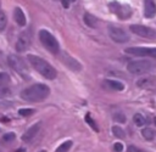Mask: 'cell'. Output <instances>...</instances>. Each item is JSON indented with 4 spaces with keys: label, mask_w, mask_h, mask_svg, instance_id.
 I'll return each mask as SVG.
<instances>
[{
    "label": "cell",
    "mask_w": 156,
    "mask_h": 152,
    "mask_svg": "<svg viewBox=\"0 0 156 152\" xmlns=\"http://www.w3.org/2000/svg\"><path fill=\"white\" fill-rule=\"evenodd\" d=\"M127 152H145V151H143V150H140V148H138L135 146H129L127 148Z\"/></svg>",
    "instance_id": "f1b7e54d"
},
{
    "label": "cell",
    "mask_w": 156,
    "mask_h": 152,
    "mask_svg": "<svg viewBox=\"0 0 156 152\" xmlns=\"http://www.w3.org/2000/svg\"><path fill=\"white\" fill-rule=\"evenodd\" d=\"M152 68V64L150 61H145V60H140V61H130L127 64V71L132 74L135 75H140L144 73H147L150 69Z\"/></svg>",
    "instance_id": "277c9868"
},
{
    "label": "cell",
    "mask_w": 156,
    "mask_h": 152,
    "mask_svg": "<svg viewBox=\"0 0 156 152\" xmlns=\"http://www.w3.org/2000/svg\"><path fill=\"white\" fill-rule=\"evenodd\" d=\"M39 152H46V151H45V150H41V151H39Z\"/></svg>",
    "instance_id": "d6a6232c"
},
{
    "label": "cell",
    "mask_w": 156,
    "mask_h": 152,
    "mask_svg": "<svg viewBox=\"0 0 156 152\" xmlns=\"http://www.w3.org/2000/svg\"><path fill=\"white\" fill-rule=\"evenodd\" d=\"M113 119L116 122H118V123H124L126 122V116L123 113H121V112H117V113L113 114Z\"/></svg>",
    "instance_id": "d4e9b609"
},
{
    "label": "cell",
    "mask_w": 156,
    "mask_h": 152,
    "mask_svg": "<svg viewBox=\"0 0 156 152\" xmlns=\"http://www.w3.org/2000/svg\"><path fill=\"white\" fill-rule=\"evenodd\" d=\"M10 81V75L5 72H0V85H6Z\"/></svg>",
    "instance_id": "603a6c76"
},
{
    "label": "cell",
    "mask_w": 156,
    "mask_h": 152,
    "mask_svg": "<svg viewBox=\"0 0 156 152\" xmlns=\"http://www.w3.org/2000/svg\"><path fill=\"white\" fill-rule=\"evenodd\" d=\"M110 9H111V11H112L117 17H119L121 19H127V18H129L130 15H132V9H130V6L124 5V4H119V2H116V1H113V2L110 4Z\"/></svg>",
    "instance_id": "8992f818"
},
{
    "label": "cell",
    "mask_w": 156,
    "mask_h": 152,
    "mask_svg": "<svg viewBox=\"0 0 156 152\" xmlns=\"http://www.w3.org/2000/svg\"><path fill=\"white\" fill-rule=\"evenodd\" d=\"M133 122H134V124L136 126H143L145 124V118L140 113H136V114L133 116Z\"/></svg>",
    "instance_id": "ffe728a7"
},
{
    "label": "cell",
    "mask_w": 156,
    "mask_h": 152,
    "mask_svg": "<svg viewBox=\"0 0 156 152\" xmlns=\"http://www.w3.org/2000/svg\"><path fill=\"white\" fill-rule=\"evenodd\" d=\"M29 45H30V38H29V35L27 33H22L18 36L17 41H16V50L18 52H23V51H26L29 47Z\"/></svg>",
    "instance_id": "8fae6325"
},
{
    "label": "cell",
    "mask_w": 156,
    "mask_h": 152,
    "mask_svg": "<svg viewBox=\"0 0 156 152\" xmlns=\"http://www.w3.org/2000/svg\"><path fill=\"white\" fill-rule=\"evenodd\" d=\"M13 18L16 21V23L21 27L26 26V16H24V12L20 9V7H16L15 11H13Z\"/></svg>",
    "instance_id": "5bb4252c"
},
{
    "label": "cell",
    "mask_w": 156,
    "mask_h": 152,
    "mask_svg": "<svg viewBox=\"0 0 156 152\" xmlns=\"http://www.w3.org/2000/svg\"><path fill=\"white\" fill-rule=\"evenodd\" d=\"M40 126H41V123H40V122L33 124V125H32L29 129H27V131H24V134L22 135V141H24V142L32 141V140L37 136V134L39 133Z\"/></svg>",
    "instance_id": "30bf717a"
},
{
    "label": "cell",
    "mask_w": 156,
    "mask_h": 152,
    "mask_svg": "<svg viewBox=\"0 0 156 152\" xmlns=\"http://www.w3.org/2000/svg\"><path fill=\"white\" fill-rule=\"evenodd\" d=\"M50 94V89L45 84H33L21 91V98L28 102H39L45 100Z\"/></svg>",
    "instance_id": "6da1fadb"
},
{
    "label": "cell",
    "mask_w": 156,
    "mask_h": 152,
    "mask_svg": "<svg viewBox=\"0 0 156 152\" xmlns=\"http://www.w3.org/2000/svg\"><path fill=\"white\" fill-rule=\"evenodd\" d=\"M112 134H113L117 139H123V137L126 136L124 130H123L121 126H118V125H113V126H112Z\"/></svg>",
    "instance_id": "ac0fdd59"
},
{
    "label": "cell",
    "mask_w": 156,
    "mask_h": 152,
    "mask_svg": "<svg viewBox=\"0 0 156 152\" xmlns=\"http://www.w3.org/2000/svg\"><path fill=\"white\" fill-rule=\"evenodd\" d=\"M113 150H115L116 152H122V151H123V145H122L121 142H116V143L113 145Z\"/></svg>",
    "instance_id": "83f0119b"
},
{
    "label": "cell",
    "mask_w": 156,
    "mask_h": 152,
    "mask_svg": "<svg viewBox=\"0 0 156 152\" xmlns=\"http://www.w3.org/2000/svg\"><path fill=\"white\" fill-rule=\"evenodd\" d=\"M62 61H63V63L68 67V68H71L72 71H74V72H79L80 69H82V66H80V63L77 61V60H74L73 57H71L69 55H63L62 56Z\"/></svg>",
    "instance_id": "4fadbf2b"
},
{
    "label": "cell",
    "mask_w": 156,
    "mask_h": 152,
    "mask_svg": "<svg viewBox=\"0 0 156 152\" xmlns=\"http://www.w3.org/2000/svg\"><path fill=\"white\" fill-rule=\"evenodd\" d=\"M15 137H16V135H15L13 133H7V134H5V135L2 136V141H5V142H10V141H13Z\"/></svg>",
    "instance_id": "4316f807"
},
{
    "label": "cell",
    "mask_w": 156,
    "mask_h": 152,
    "mask_svg": "<svg viewBox=\"0 0 156 152\" xmlns=\"http://www.w3.org/2000/svg\"><path fill=\"white\" fill-rule=\"evenodd\" d=\"M154 123H155V125H156V117L154 118Z\"/></svg>",
    "instance_id": "1f68e13d"
},
{
    "label": "cell",
    "mask_w": 156,
    "mask_h": 152,
    "mask_svg": "<svg viewBox=\"0 0 156 152\" xmlns=\"http://www.w3.org/2000/svg\"><path fill=\"white\" fill-rule=\"evenodd\" d=\"M7 63H9V66L12 68V69H15L17 73H20L21 75H26L27 74V66H26V63H24V61L20 57V56H17V55H9V57H7Z\"/></svg>",
    "instance_id": "52a82bcc"
},
{
    "label": "cell",
    "mask_w": 156,
    "mask_h": 152,
    "mask_svg": "<svg viewBox=\"0 0 156 152\" xmlns=\"http://www.w3.org/2000/svg\"><path fill=\"white\" fill-rule=\"evenodd\" d=\"M155 15H156L155 0H144V16L146 18H152Z\"/></svg>",
    "instance_id": "7c38bea8"
},
{
    "label": "cell",
    "mask_w": 156,
    "mask_h": 152,
    "mask_svg": "<svg viewBox=\"0 0 156 152\" xmlns=\"http://www.w3.org/2000/svg\"><path fill=\"white\" fill-rule=\"evenodd\" d=\"M85 122H87V123H88V124H89V125L91 126V129H93L94 131H96V133L99 131V126L96 125V123H95V120H94V119L91 118V116H90L89 113H88V114L85 116Z\"/></svg>",
    "instance_id": "44dd1931"
},
{
    "label": "cell",
    "mask_w": 156,
    "mask_h": 152,
    "mask_svg": "<svg viewBox=\"0 0 156 152\" xmlns=\"http://www.w3.org/2000/svg\"><path fill=\"white\" fill-rule=\"evenodd\" d=\"M69 1H74V0H69Z\"/></svg>",
    "instance_id": "836d02e7"
},
{
    "label": "cell",
    "mask_w": 156,
    "mask_h": 152,
    "mask_svg": "<svg viewBox=\"0 0 156 152\" xmlns=\"http://www.w3.org/2000/svg\"><path fill=\"white\" fill-rule=\"evenodd\" d=\"M141 135H143L144 139H146V140H149V141H151V140L155 137V133H154V130L150 129V128L143 129V130H141Z\"/></svg>",
    "instance_id": "d6986e66"
},
{
    "label": "cell",
    "mask_w": 156,
    "mask_h": 152,
    "mask_svg": "<svg viewBox=\"0 0 156 152\" xmlns=\"http://www.w3.org/2000/svg\"><path fill=\"white\" fill-rule=\"evenodd\" d=\"M107 32H108V35L110 38L116 41V43H119V44H123V43H127L129 40V36L127 34V32L121 28V27H117V26H112L110 24L107 27Z\"/></svg>",
    "instance_id": "5b68a950"
},
{
    "label": "cell",
    "mask_w": 156,
    "mask_h": 152,
    "mask_svg": "<svg viewBox=\"0 0 156 152\" xmlns=\"http://www.w3.org/2000/svg\"><path fill=\"white\" fill-rule=\"evenodd\" d=\"M10 89L6 85H0V97H6L10 95Z\"/></svg>",
    "instance_id": "484cf974"
},
{
    "label": "cell",
    "mask_w": 156,
    "mask_h": 152,
    "mask_svg": "<svg viewBox=\"0 0 156 152\" xmlns=\"http://www.w3.org/2000/svg\"><path fill=\"white\" fill-rule=\"evenodd\" d=\"M34 113V109L33 108H21L18 111V114L20 116H23V117H27V116H30Z\"/></svg>",
    "instance_id": "cb8c5ba5"
},
{
    "label": "cell",
    "mask_w": 156,
    "mask_h": 152,
    "mask_svg": "<svg viewBox=\"0 0 156 152\" xmlns=\"http://www.w3.org/2000/svg\"><path fill=\"white\" fill-rule=\"evenodd\" d=\"M16 152H24V150H22V148H20V150H17Z\"/></svg>",
    "instance_id": "4dcf8cb0"
},
{
    "label": "cell",
    "mask_w": 156,
    "mask_h": 152,
    "mask_svg": "<svg viewBox=\"0 0 156 152\" xmlns=\"http://www.w3.org/2000/svg\"><path fill=\"white\" fill-rule=\"evenodd\" d=\"M130 32H133L134 34L139 35V36H143V38H149V39H152V38H156V30L150 28V27H146V26H141V24H130L129 27Z\"/></svg>",
    "instance_id": "9c48e42d"
},
{
    "label": "cell",
    "mask_w": 156,
    "mask_h": 152,
    "mask_svg": "<svg viewBox=\"0 0 156 152\" xmlns=\"http://www.w3.org/2000/svg\"><path fill=\"white\" fill-rule=\"evenodd\" d=\"M84 23L88 26V27H91V28H96L98 27V18L94 16V15H91V13H89V12H85L84 13Z\"/></svg>",
    "instance_id": "2e32d148"
},
{
    "label": "cell",
    "mask_w": 156,
    "mask_h": 152,
    "mask_svg": "<svg viewBox=\"0 0 156 152\" xmlns=\"http://www.w3.org/2000/svg\"><path fill=\"white\" fill-rule=\"evenodd\" d=\"M27 60H28V62L30 63V66H32L39 74H41L44 78L50 79V80L56 78V75H57L56 69H55L49 62H46L44 58H41V57H39V56H35V55H28V56H27Z\"/></svg>",
    "instance_id": "7a4b0ae2"
},
{
    "label": "cell",
    "mask_w": 156,
    "mask_h": 152,
    "mask_svg": "<svg viewBox=\"0 0 156 152\" xmlns=\"http://www.w3.org/2000/svg\"><path fill=\"white\" fill-rule=\"evenodd\" d=\"M71 147H72V141H71V140H67V141L62 142V143L56 148L55 152H68Z\"/></svg>",
    "instance_id": "e0dca14e"
},
{
    "label": "cell",
    "mask_w": 156,
    "mask_h": 152,
    "mask_svg": "<svg viewBox=\"0 0 156 152\" xmlns=\"http://www.w3.org/2000/svg\"><path fill=\"white\" fill-rule=\"evenodd\" d=\"M61 2H62V6L65 7V9H68V6H69V0H61Z\"/></svg>",
    "instance_id": "f546056e"
},
{
    "label": "cell",
    "mask_w": 156,
    "mask_h": 152,
    "mask_svg": "<svg viewBox=\"0 0 156 152\" xmlns=\"http://www.w3.org/2000/svg\"><path fill=\"white\" fill-rule=\"evenodd\" d=\"M39 39L46 50H49L51 54H58L60 51L58 41L50 32H48L46 29H41L39 32Z\"/></svg>",
    "instance_id": "3957f363"
},
{
    "label": "cell",
    "mask_w": 156,
    "mask_h": 152,
    "mask_svg": "<svg viewBox=\"0 0 156 152\" xmlns=\"http://www.w3.org/2000/svg\"><path fill=\"white\" fill-rule=\"evenodd\" d=\"M6 24H7V17H6V15L4 12L0 11V32L5 29Z\"/></svg>",
    "instance_id": "7402d4cb"
},
{
    "label": "cell",
    "mask_w": 156,
    "mask_h": 152,
    "mask_svg": "<svg viewBox=\"0 0 156 152\" xmlns=\"http://www.w3.org/2000/svg\"><path fill=\"white\" fill-rule=\"evenodd\" d=\"M129 55L134 56H147V57H154L156 58V47H144V46H132L127 47L124 50Z\"/></svg>",
    "instance_id": "ba28073f"
},
{
    "label": "cell",
    "mask_w": 156,
    "mask_h": 152,
    "mask_svg": "<svg viewBox=\"0 0 156 152\" xmlns=\"http://www.w3.org/2000/svg\"><path fill=\"white\" fill-rule=\"evenodd\" d=\"M105 86L108 88L110 90H115V91H122L124 89V85L118 81V80H112V79H107L105 80Z\"/></svg>",
    "instance_id": "9a60e30c"
}]
</instances>
